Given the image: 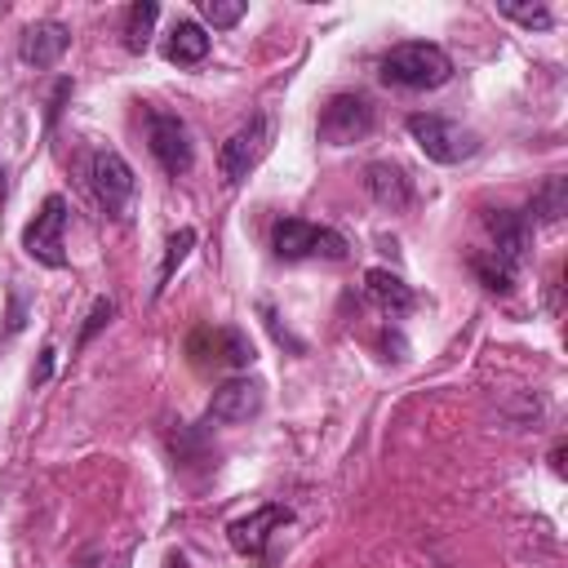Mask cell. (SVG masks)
<instances>
[{
	"label": "cell",
	"instance_id": "cell-1",
	"mask_svg": "<svg viewBox=\"0 0 568 568\" xmlns=\"http://www.w3.org/2000/svg\"><path fill=\"white\" fill-rule=\"evenodd\" d=\"M382 80L395 84V89H439L448 75H453V58L439 49V44H426V40H404V44H390L377 62Z\"/></svg>",
	"mask_w": 568,
	"mask_h": 568
},
{
	"label": "cell",
	"instance_id": "cell-2",
	"mask_svg": "<svg viewBox=\"0 0 568 568\" xmlns=\"http://www.w3.org/2000/svg\"><path fill=\"white\" fill-rule=\"evenodd\" d=\"M89 191H93V200H98V209L106 217L124 222L129 209H133V195H138V178H133V169H129V160L120 151L98 146L89 155Z\"/></svg>",
	"mask_w": 568,
	"mask_h": 568
},
{
	"label": "cell",
	"instance_id": "cell-3",
	"mask_svg": "<svg viewBox=\"0 0 568 568\" xmlns=\"http://www.w3.org/2000/svg\"><path fill=\"white\" fill-rule=\"evenodd\" d=\"M271 248H275V257H284V262H302V257L342 262V257H346L342 231L320 226V222H306V217H280V222L271 226Z\"/></svg>",
	"mask_w": 568,
	"mask_h": 568
},
{
	"label": "cell",
	"instance_id": "cell-4",
	"mask_svg": "<svg viewBox=\"0 0 568 568\" xmlns=\"http://www.w3.org/2000/svg\"><path fill=\"white\" fill-rule=\"evenodd\" d=\"M408 133L422 146V155L435 160V164H462L479 151V133H470V129H462L457 120H444V115L417 111V115H408Z\"/></svg>",
	"mask_w": 568,
	"mask_h": 568
},
{
	"label": "cell",
	"instance_id": "cell-5",
	"mask_svg": "<svg viewBox=\"0 0 568 568\" xmlns=\"http://www.w3.org/2000/svg\"><path fill=\"white\" fill-rule=\"evenodd\" d=\"M324 146H351L373 133V102L364 93H333L315 120Z\"/></svg>",
	"mask_w": 568,
	"mask_h": 568
},
{
	"label": "cell",
	"instance_id": "cell-6",
	"mask_svg": "<svg viewBox=\"0 0 568 568\" xmlns=\"http://www.w3.org/2000/svg\"><path fill=\"white\" fill-rule=\"evenodd\" d=\"M146 146H151L155 164H160L169 178H182V173H191V164H195L191 129H186L182 115H173V111H146Z\"/></svg>",
	"mask_w": 568,
	"mask_h": 568
},
{
	"label": "cell",
	"instance_id": "cell-7",
	"mask_svg": "<svg viewBox=\"0 0 568 568\" xmlns=\"http://www.w3.org/2000/svg\"><path fill=\"white\" fill-rule=\"evenodd\" d=\"M266 146H271V115L257 111L248 124H240V129L222 142V151H217V173H222V182H226V186L244 182L248 169L266 155Z\"/></svg>",
	"mask_w": 568,
	"mask_h": 568
},
{
	"label": "cell",
	"instance_id": "cell-8",
	"mask_svg": "<svg viewBox=\"0 0 568 568\" xmlns=\"http://www.w3.org/2000/svg\"><path fill=\"white\" fill-rule=\"evenodd\" d=\"M67 200L62 195H49L44 204H40V213L27 222V231H22V248L40 262V266H67Z\"/></svg>",
	"mask_w": 568,
	"mask_h": 568
},
{
	"label": "cell",
	"instance_id": "cell-9",
	"mask_svg": "<svg viewBox=\"0 0 568 568\" xmlns=\"http://www.w3.org/2000/svg\"><path fill=\"white\" fill-rule=\"evenodd\" d=\"M288 519H293V510H288V506L266 501V506H257V510H248V515L231 519V524H226V537H231V546H235L240 555H248V559H266L271 537H275V532H284V524H288Z\"/></svg>",
	"mask_w": 568,
	"mask_h": 568
},
{
	"label": "cell",
	"instance_id": "cell-10",
	"mask_svg": "<svg viewBox=\"0 0 568 568\" xmlns=\"http://www.w3.org/2000/svg\"><path fill=\"white\" fill-rule=\"evenodd\" d=\"M186 351L195 355V364H226V368H248L257 359L248 333L240 328H195Z\"/></svg>",
	"mask_w": 568,
	"mask_h": 568
},
{
	"label": "cell",
	"instance_id": "cell-11",
	"mask_svg": "<svg viewBox=\"0 0 568 568\" xmlns=\"http://www.w3.org/2000/svg\"><path fill=\"white\" fill-rule=\"evenodd\" d=\"M484 226H488V235H493V257L497 262H506L510 271H519L524 266V257H528V248H532V222H528V213H515V209H493V213H484Z\"/></svg>",
	"mask_w": 568,
	"mask_h": 568
},
{
	"label": "cell",
	"instance_id": "cell-12",
	"mask_svg": "<svg viewBox=\"0 0 568 568\" xmlns=\"http://www.w3.org/2000/svg\"><path fill=\"white\" fill-rule=\"evenodd\" d=\"M262 404H266V386H262L257 377H226V382L213 390V399H209V417L235 426V422L257 417Z\"/></svg>",
	"mask_w": 568,
	"mask_h": 568
},
{
	"label": "cell",
	"instance_id": "cell-13",
	"mask_svg": "<svg viewBox=\"0 0 568 568\" xmlns=\"http://www.w3.org/2000/svg\"><path fill=\"white\" fill-rule=\"evenodd\" d=\"M67 44H71V31L62 27V22H53V18H44V22H31L27 31H22V44H18V58L27 62V67H36V71H44V67H53L62 53H67Z\"/></svg>",
	"mask_w": 568,
	"mask_h": 568
},
{
	"label": "cell",
	"instance_id": "cell-14",
	"mask_svg": "<svg viewBox=\"0 0 568 568\" xmlns=\"http://www.w3.org/2000/svg\"><path fill=\"white\" fill-rule=\"evenodd\" d=\"M364 186H368V195H373L382 209H390V213H399V209L413 204V186H408L404 169H395V164H386V160H377V164L364 169Z\"/></svg>",
	"mask_w": 568,
	"mask_h": 568
},
{
	"label": "cell",
	"instance_id": "cell-15",
	"mask_svg": "<svg viewBox=\"0 0 568 568\" xmlns=\"http://www.w3.org/2000/svg\"><path fill=\"white\" fill-rule=\"evenodd\" d=\"M364 293H368V302L382 306L386 315H408V311L417 306V293H413L395 271H382V266L364 271Z\"/></svg>",
	"mask_w": 568,
	"mask_h": 568
},
{
	"label": "cell",
	"instance_id": "cell-16",
	"mask_svg": "<svg viewBox=\"0 0 568 568\" xmlns=\"http://www.w3.org/2000/svg\"><path fill=\"white\" fill-rule=\"evenodd\" d=\"M204 53H209V31L200 22H178L164 44V58L173 67H195V62H204Z\"/></svg>",
	"mask_w": 568,
	"mask_h": 568
},
{
	"label": "cell",
	"instance_id": "cell-17",
	"mask_svg": "<svg viewBox=\"0 0 568 568\" xmlns=\"http://www.w3.org/2000/svg\"><path fill=\"white\" fill-rule=\"evenodd\" d=\"M528 213H532L537 222H559V217L568 213V182H564L559 173H555V178H546V182L532 191Z\"/></svg>",
	"mask_w": 568,
	"mask_h": 568
},
{
	"label": "cell",
	"instance_id": "cell-18",
	"mask_svg": "<svg viewBox=\"0 0 568 568\" xmlns=\"http://www.w3.org/2000/svg\"><path fill=\"white\" fill-rule=\"evenodd\" d=\"M155 18H160V4H151V0H138V4L124 13V49H129V53H146Z\"/></svg>",
	"mask_w": 568,
	"mask_h": 568
},
{
	"label": "cell",
	"instance_id": "cell-19",
	"mask_svg": "<svg viewBox=\"0 0 568 568\" xmlns=\"http://www.w3.org/2000/svg\"><path fill=\"white\" fill-rule=\"evenodd\" d=\"M191 248H195V231H191V226H182V231L169 235V244H164V262H160V275H155V297L164 293V284L173 280V271L186 262Z\"/></svg>",
	"mask_w": 568,
	"mask_h": 568
},
{
	"label": "cell",
	"instance_id": "cell-20",
	"mask_svg": "<svg viewBox=\"0 0 568 568\" xmlns=\"http://www.w3.org/2000/svg\"><path fill=\"white\" fill-rule=\"evenodd\" d=\"M470 271L484 280L488 293H510V284H515V271L506 262H497L493 253H470Z\"/></svg>",
	"mask_w": 568,
	"mask_h": 568
},
{
	"label": "cell",
	"instance_id": "cell-21",
	"mask_svg": "<svg viewBox=\"0 0 568 568\" xmlns=\"http://www.w3.org/2000/svg\"><path fill=\"white\" fill-rule=\"evenodd\" d=\"M200 13H204L209 27L226 31V27H235L244 18V0H200Z\"/></svg>",
	"mask_w": 568,
	"mask_h": 568
},
{
	"label": "cell",
	"instance_id": "cell-22",
	"mask_svg": "<svg viewBox=\"0 0 568 568\" xmlns=\"http://www.w3.org/2000/svg\"><path fill=\"white\" fill-rule=\"evenodd\" d=\"M497 9H501L510 22H519V27H537V31H546V27L555 22L546 4H515V0H501Z\"/></svg>",
	"mask_w": 568,
	"mask_h": 568
},
{
	"label": "cell",
	"instance_id": "cell-23",
	"mask_svg": "<svg viewBox=\"0 0 568 568\" xmlns=\"http://www.w3.org/2000/svg\"><path fill=\"white\" fill-rule=\"evenodd\" d=\"M111 315H115V302H111V297H98V302H93V311H89V320H84V328H80V337H75V346H89V342H93V333L111 324Z\"/></svg>",
	"mask_w": 568,
	"mask_h": 568
},
{
	"label": "cell",
	"instance_id": "cell-24",
	"mask_svg": "<svg viewBox=\"0 0 568 568\" xmlns=\"http://www.w3.org/2000/svg\"><path fill=\"white\" fill-rule=\"evenodd\" d=\"M262 320H266V328L275 333V342H280V346H293V351H302V342H297L288 328H280V320H275V311H271V306H262Z\"/></svg>",
	"mask_w": 568,
	"mask_h": 568
},
{
	"label": "cell",
	"instance_id": "cell-25",
	"mask_svg": "<svg viewBox=\"0 0 568 568\" xmlns=\"http://www.w3.org/2000/svg\"><path fill=\"white\" fill-rule=\"evenodd\" d=\"M49 373H53V346H44V351H40V368H36V382H44Z\"/></svg>",
	"mask_w": 568,
	"mask_h": 568
},
{
	"label": "cell",
	"instance_id": "cell-26",
	"mask_svg": "<svg viewBox=\"0 0 568 568\" xmlns=\"http://www.w3.org/2000/svg\"><path fill=\"white\" fill-rule=\"evenodd\" d=\"M550 466H555V475H564V444L550 453Z\"/></svg>",
	"mask_w": 568,
	"mask_h": 568
},
{
	"label": "cell",
	"instance_id": "cell-27",
	"mask_svg": "<svg viewBox=\"0 0 568 568\" xmlns=\"http://www.w3.org/2000/svg\"><path fill=\"white\" fill-rule=\"evenodd\" d=\"M0 200H4V173H0Z\"/></svg>",
	"mask_w": 568,
	"mask_h": 568
}]
</instances>
